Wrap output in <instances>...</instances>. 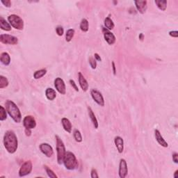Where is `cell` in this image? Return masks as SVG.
Returning <instances> with one entry per match:
<instances>
[{
	"instance_id": "obj_34",
	"label": "cell",
	"mask_w": 178,
	"mask_h": 178,
	"mask_svg": "<svg viewBox=\"0 0 178 178\" xmlns=\"http://www.w3.org/2000/svg\"><path fill=\"white\" fill-rule=\"evenodd\" d=\"M69 82H70V84H71V86L73 88V89L75 90V91H76L77 92H79V88H78V86H77V84L75 83V82L74 81V80H72V79H71L69 81Z\"/></svg>"
},
{
	"instance_id": "obj_41",
	"label": "cell",
	"mask_w": 178,
	"mask_h": 178,
	"mask_svg": "<svg viewBox=\"0 0 178 178\" xmlns=\"http://www.w3.org/2000/svg\"><path fill=\"white\" fill-rule=\"evenodd\" d=\"M94 58H95V60H96L97 61H102L101 57H100V55L98 54H97V53H95L94 54Z\"/></svg>"
},
{
	"instance_id": "obj_6",
	"label": "cell",
	"mask_w": 178,
	"mask_h": 178,
	"mask_svg": "<svg viewBox=\"0 0 178 178\" xmlns=\"http://www.w3.org/2000/svg\"><path fill=\"white\" fill-rule=\"evenodd\" d=\"M32 169H33V164H32V162L30 161V160L25 162L24 164L22 165L20 169L19 170V176L21 177L27 176V175L31 173Z\"/></svg>"
},
{
	"instance_id": "obj_3",
	"label": "cell",
	"mask_w": 178,
	"mask_h": 178,
	"mask_svg": "<svg viewBox=\"0 0 178 178\" xmlns=\"http://www.w3.org/2000/svg\"><path fill=\"white\" fill-rule=\"evenodd\" d=\"M63 164L66 169L69 170H74L79 166L78 161H77V157L74 153L72 152L66 151L65 156L63 160Z\"/></svg>"
},
{
	"instance_id": "obj_14",
	"label": "cell",
	"mask_w": 178,
	"mask_h": 178,
	"mask_svg": "<svg viewBox=\"0 0 178 178\" xmlns=\"http://www.w3.org/2000/svg\"><path fill=\"white\" fill-rule=\"evenodd\" d=\"M78 80L79 86L84 92H86L89 90V84L88 83L87 80L85 78L84 76L81 72H78Z\"/></svg>"
},
{
	"instance_id": "obj_17",
	"label": "cell",
	"mask_w": 178,
	"mask_h": 178,
	"mask_svg": "<svg viewBox=\"0 0 178 178\" xmlns=\"http://www.w3.org/2000/svg\"><path fill=\"white\" fill-rule=\"evenodd\" d=\"M114 143L115 145H116L118 152L120 154L122 153L124 150V141L123 139H122V138L119 136H116L114 139Z\"/></svg>"
},
{
	"instance_id": "obj_25",
	"label": "cell",
	"mask_w": 178,
	"mask_h": 178,
	"mask_svg": "<svg viewBox=\"0 0 178 178\" xmlns=\"http://www.w3.org/2000/svg\"><path fill=\"white\" fill-rule=\"evenodd\" d=\"M79 28L81 29L82 31L87 32L89 29V21L87 20L86 18H83L81 22H80Z\"/></svg>"
},
{
	"instance_id": "obj_36",
	"label": "cell",
	"mask_w": 178,
	"mask_h": 178,
	"mask_svg": "<svg viewBox=\"0 0 178 178\" xmlns=\"http://www.w3.org/2000/svg\"><path fill=\"white\" fill-rule=\"evenodd\" d=\"M1 2L2 4H4V6L6 7V8H10V7L11 6V2L10 1V0H6V1L2 0Z\"/></svg>"
},
{
	"instance_id": "obj_2",
	"label": "cell",
	"mask_w": 178,
	"mask_h": 178,
	"mask_svg": "<svg viewBox=\"0 0 178 178\" xmlns=\"http://www.w3.org/2000/svg\"><path fill=\"white\" fill-rule=\"evenodd\" d=\"M5 106H6V109L10 117L16 123H20L22 120V114L17 104L11 100H8L5 102Z\"/></svg>"
},
{
	"instance_id": "obj_12",
	"label": "cell",
	"mask_w": 178,
	"mask_h": 178,
	"mask_svg": "<svg viewBox=\"0 0 178 178\" xmlns=\"http://www.w3.org/2000/svg\"><path fill=\"white\" fill-rule=\"evenodd\" d=\"M39 148L41 152L45 156L47 157L50 158L53 156L54 154V150L52 148V147L49 144L47 143H43L39 145Z\"/></svg>"
},
{
	"instance_id": "obj_4",
	"label": "cell",
	"mask_w": 178,
	"mask_h": 178,
	"mask_svg": "<svg viewBox=\"0 0 178 178\" xmlns=\"http://www.w3.org/2000/svg\"><path fill=\"white\" fill-rule=\"evenodd\" d=\"M56 144V156H57V163L59 165L63 164V160L66 152V147H65L64 143L62 141L61 138L58 135L55 136Z\"/></svg>"
},
{
	"instance_id": "obj_29",
	"label": "cell",
	"mask_w": 178,
	"mask_h": 178,
	"mask_svg": "<svg viewBox=\"0 0 178 178\" xmlns=\"http://www.w3.org/2000/svg\"><path fill=\"white\" fill-rule=\"evenodd\" d=\"M73 136L75 141H76L77 143H81L83 141V138H82V134L80 132L79 130L78 129H74L73 132Z\"/></svg>"
},
{
	"instance_id": "obj_1",
	"label": "cell",
	"mask_w": 178,
	"mask_h": 178,
	"mask_svg": "<svg viewBox=\"0 0 178 178\" xmlns=\"http://www.w3.org/2000/svg\"><path fill=\"white\" fill-rule=\"evenodd\" d=\"M4 146L6 151L10 154H14L18 147V140L17 136L13 130L6 132L3 139Z\"/></svg>"
},
{
	"instance_id": "obj_20",
	"label": "cell",
	"mask_w": 178,
	"mask_h": 178,
	"mask_svg": "<svg viewBox=\"0 0 178 178\" xmlns=\"http://www.w3.org/2000/svg\"><path fill=\"white\" fill-rule=\"evenodd\" d=\"M0 61L4 66H9L11 64V56L8 52H2L0 56Z\"/></svg>"
},
{
	"instance_id": "obj_22",
	"label": "cell",
	"mask_w": 178,
	"mask_h": 178,
	"mask_svg": "<svg viewBox=\"0 0 178 178\" xmlns=\"http://www.w3.org/2000/svg\"><path fill=\"white\" fill-rule=\"evenodd\" d=\"M45 96L47 100L52 101L56 97V92L52 88H47L45 90Z\"/></svg>"
},
{
	"instance_id": "obj_18",
	"label": "cell",
	"mask_w": 178,
	"mask_h": 178,
	"mask_svg": "<svg viewBox=\"0 0 178 178\" xmlns=\"http://www.w3.org/2000/svg\"><path fill=\"white\" fill-rule=\"evenodd\" d=\"M61 124L65 131L69 133V134H71L72 129V125L71 120L67 119V118H63L61 119Z\"/></svg>"
},
{
	"instance_id": "obj_31",
	"label": "cell",
	"mask_w": 178,
	"mask_h": 178,
	"mask_svg": "<svg viewBox=\"0 0 178 178\" xmlns=\"http://www.w3.org/2000/svg\"><path fill=\"white\" fill-rule=\"evenodd\" d=\"M44 169L45 170V171L47 173V175H48V177H50V178H57L58 177H57V175L55 174V173L50 168H49L47 166H46V165H45L44 166Z\"/></svg>"
},
{
	"instance_id": "obj_30",
	"label": "cell",
	"mask_w": 178,
	"mask_h": 178,
	"mask_svg": "<svg viewBox=\"0 0 178 178\" xmlns=\"http://www.w3.org/2000/svg\"><path fill=\"white\" fill-rule=\"evenodd\" d=\"M7 118V111L6 108L3 106H0V120L4 121Z\"/></svg>"
},
{
	"instance_id": "obj_5",
	"label": "cell",
	"mask_w": 178,
	"mask_h": 178,
	"mask_svg": "<svg viewBox=\"0 0 178 178\" xmlns=\"http://www.w3.org/2000/svg\"><path fill=\"white\" fill-rule=\"evenodd\" d=\"M7 20L13 28L17 30H23L24 20L19 16H17L16 14L10 15Z\"/></svg>"
},
{
	"instance_id": "obj_21",
	"label": "cell",
	"mask_w": 178,
	"mask_h": 178,
	"mask_svg": "<svg viewBox=\"0 0 178 178\" xmlns=\"http://www.w3.org/2000/svg\"><path fill=\"white\" fill-rule=\"evenodd\" d=\"M0 27H1L2 30H4L5 31H11L12 29L11 25L3 17H0Z\"/></svg>"
},
{
	"instance_id": "obj_23",
	"label": "cell",
	"mask_w": 178,
	"mask_h": 178,
	"mask_svg": "<svg viewBox=\"0 0 178 178\" xmlns=\"http://www.w3.org/2000/svg\"><path fill=\"white\" fill-rule=\"evenodd\" d=\"M104 24L105 28L107 29L108 30H109V31L114 29L115 27V24L114 23V22H113L112 20L110 18V17H107L106 18L104 19Z\"/></svg>"
},
{
	"instance_id": "obj_32",
	"label": "cell",
	"mask_w": 178,
	"mask_h": 178,
	"mask_svg": "<svg viewBox=\"0 0 178 178\" xmlns=\"http://www.w3.org/2000/svg\"><path fill=\"white\" fill-rule=\"evenodd\" d=\"M89 64L90 66H91V68L92 69H96L97 67V61L95 59V58L93 57H90L89 59Z\"/></svg>"
},
{
	"instance_id": "obj_39",
	"label": "cell",
	"mask_w": 178,
	"mask_h": 178,
	"mask_svg": "<svg viewBox=\"0 0 178 178\" xmlns=\"http://www.w3.org/2000/svg\"><path fill=\"white\" fill-rule=\"evenodd\" d=\"M111 64H112L113 72H114V75H116V64H115V62L114 61H112Z\"/></svg>"
},
{
	"instance_id": "obj_15",
	"label": "cell",
	"mask_w": 178,
	"mask_h": 178,
	"mask_svg": "<svg viewBox=\"0 0 178 178\" xmlns=\"http://www.w3.org/2000/svg\"><path fill=\"white\" fill-rule=\"evenodd\" d=\"M134 4L137 11L140 13L144 14L146 12L147 9V2L146 0H144V1H135Z\"/></svg>"
},
{
	"instance_id": "obj_27",
	"label": "cell",
	"mask_w": 178,
	"mask_h": 178,
	"mask_svg": "<svg viewBox=\"0 0 178 178\" xmlns=\"http://www.w3.org/2000/svg\"><path fill=\"white\" fill-rule=\"evenodd\" d=\"M9 82L8 79L3 75H0V89H3L9 86Z\"/></svg>"
},
{
	"instance_id": "obj_40",
	"label": "cell",
	"mask_w": 178,
	"mask_h": 178,
	"mask_svg": "<svg viewBox=\"0 0 178 178\" xmlns=\"http://www.w3.org/2000/svg\"><path fill=\"white\" fill-rule=\"evenodd\" d=\"M24 132H25V134H26L27 136H30L31 135V129L25 128Z\"/></svg>"
},
{
	"instance_id": "obj_10",
	"label": "cell",
	"mask_w": 178,
	"mask_h": 178,
	"mask_svg": "<svg viewBox=\"0 0 178 178\" xmlns=\"http://www.w3.org/2000/svg\"><path fill=\"white\" fill-rule=\"evenodd\" d=\"M54 84L55 89L60 94L65 95L66 93V86L64 79H61V77H56L54 79Z\"/></svg>"
},
{
	"instance_id": "obj_43",
	"label": "cell",
	"mask_w": 178,
	"mask_h": 178,
	"mask_svg": "<svg viewBox=\"0 0 178 178\" xmlns=\"http://www.w3.org/2000/svg\"><path fill=\"white\" fill-rule=\"evenodd\" d=\"M139 39L141 40V41H143V34H141L139 36Z\"/></svg>"
},
{
	"instance_id": "obj_35",
	"label": "cell",
	"mask_w": 178,
	"mask_h": 178,
	"mask_svg": "<svg viewBox=\"0 0 178 178\" xmlns=\"http://www.w3.org/2000/svg\"><path fill=\"white\" fill-rule=\"evenodd\" d=\"M91 178H98L99 177V175H98V174H97V172L96 169H93L91 170Z\"/></svg>"
},
{
	"instance_id": "obj_8",
	"label": "cell",
	"mask_w": 178,
	"mask_h": 178,
	"mask_svg": "<svg viewBox=\"0 0 178 178\" xmlns=\"http://www.w3.org/2000/svg\"><path fill=\"white\" fill-rule=\"evenodd\" d=\"M102 33H103L104 38L105 41H106V42L109 45H114L116 41V38L114 36V34L111 31H109V30L105 28L104 27H102Z\"/></svg>"
},
{
	"instance_id": "obj_16",
	"label": "cell",
	"mask_w": 178,
	"mask_h": 178,
	"mask_svg": "<svg viewBox=\"0 0 178 178\" xmlns=\"http://www.w3.org/2000/svg\"><path fill=\"white\" fill-rule=\"evenodd\" d=\"M154 136L156 139V141H157L161 146L164 147H168L169 146V143L166 141V140L164 139V137L162 136L161 132H159V130L154 129Z\"/></svg>"
},
{
	"instance_id": "obj_42",
	"label": "cell",
	"mask_w": 178,
	"mask_h": 178,
	"mask_svg": "<svg viewBox=\"0 0 178 178\" xmlns=\"http://www.w3.org/2000/svg\"><path fill=\"white\" fill-rule=\"evenodd\" d=\"M177 173H178V170H175V173H174V175H173V177L175 178H177Z\"/></svg>"
},
{
	"instance_id": "obj_33",
	"label": "cell",
	"mask_w": 178,
	"mask_h": 178,
	"mask_svg": "<svg viewBox=\"0 0 178 178\" xmlns=\"http://www.w3.org/2000/svg\"><path fill=\"white\" fill-rule=\"evenodd\" d=\"M56 33L59 36H62L64 34V27L61 25H59L56 27Z\"/></svg>"
},
{
	"instance_id": "obj_11",
	"label": "cell",
	"mask_w": 178,
	"mask_h": 178,
	"mask_svg": "<svg viewBox=\"0 0 178 178\" xmlns=\"http://www.w3.org/2000/svg\"><path fill=\"white\" fill-rule=\"evenodd\" d=\"M22 122H23L24 128L33 129L36 127V119H35V118L34 116H30V115L25 116L23 120H22Z\"/></svg>"
},
{
	"instance_id": "obj_28",
	"label": "cell",
	"mask_w": 178,
	"mask_h": 178,
	"mask_svg": "<svg viewBox=\"0 0 178 178\" xmlns=\"http://www.w3.org/2000/svg\"><path fill=\"white\" fill-rule=\"evenodd\" d=\"M75 34V30L74 29H69L67 30L66 33V41L67 42H71Z\"/></svg>"
},
{
	"instance_id": "obj_7",
	"label": "cell",
	"mask_w": 178,
	"mask_h": 178,
	"mask_svg": "<svg viewBox=\"0 0 178 178\" xmlns=\"http://www.w3.org/2000/svg\"><path fill=\"white\" fill-rule=\"evenodd\" d=\"M0 42L5 45H15L18 43V38L17 37L9 34L0 35Z\"/></svg>"
},
{
	"instance_id": "obj_26",
	"label": "cell",
	"mask_w": 178,
	"mask_h": 178,
	"mask_svg": "<svg viewBox=\"0 0 178 178\" xmlns=\"http://www.w3.org/2000/svg\"><path fill=\"white\" fill-rule=\"evenodd\" d=\"M47 73V70L45 68H42L41 70H38V71H36L34 72V78L35 79H39L43 77Z\"/></svg>"
},
{
	"instance_id": "obj_19",
	"label": "cell",
	"mask_w": 178,
	"mask_h": 178,
	"mask_svg": "<svg viewBox=\"0 0 178 178\" xmlns=\"http://www.w3.org/2000/svg\"><path fill=\"white\" fill-rule=\"evenodd\" d=\"M88 113H89V118L91 120L93 125L95 129H97L99 127V123H98V121H97V119L96 116H95L93 111V109H91V107H88Z\"/></svg>"
},
{
	"instance_id": "obj_38",
	"label": "cell",
	"mask_w": 178,
	"mask_h": 178,
	"mask_svg": "<svg viewBox=\"0 0 178 178\" xmlns=\"http://www.w3.org/2000/svg\"><path fill=\"white\" fill-rule=\"evenodd\" d=\"M169 36L170 37L175 38H177L178 37V31H170L169 32Z\"/></svg>"
},
{
	"instance_id": "obj_9",
	"label": "cell",
	"mask_w": 178,
	"mask_h": 178,
	"mask_svg": "<svg viewBox=\"0 0 178 178\" xmlns=\"http://www.w3.org/2000/svg\"><path fill=\"white\" fill-rule=\"evenodd\" d=\"M91 95L92 98L96 103L101 107L104 106V99L102 94L98 90L92 89L91 91Z\"/></svg>"
},
{
	"instance_id": "obj_13",
	"label": "cell",
	"mask_w": 178,
	"mask_h": 178,
	"mask_svg": "<svg viewBox=\"0 0 178 178\" xmlns=\"http://www.w3.org/2000/svg\"><path fill=\"white\" fill-rule=\"evenodd\" d=\"M127 174H128V167H127V162L125 159H121L120 160L119 164V177L120 178H125L127 177Z\"/></svg>"
},
{
	"instance_id": "obj_24",
	"label": "cell",
	"mask_w": 178,
	"mask_h": 178,
	"mask_svg": "<svg viewBox=\"0 0 178 178\" xmlns=\"http://www.w3.org/2000/svg\"><path fill=\"white\" fill-rule=\"evenodd\" d=\"M154 3L157 8L162 11H165L167 9V1H161V0H155Z\"/></svg>"
},
{
	"instance_id": "obj_37",
	"label": "cell",
	"mask_w": 178,
	"mask_h": 178,
	"mask_svg": "<svg viewBox=\"0 0 178 178\" xmlns=\"http://www.w3.org/2000/svg\"><path fill=\"white\" fill-rule=\"evenodd\" d=\"M172 157H173V161L174 162L175 164H178V154L177 152H174L172 154Z\"/></svg>"
}]
</instances>
